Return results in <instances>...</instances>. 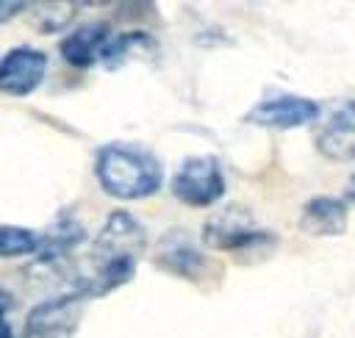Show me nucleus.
I'll return each mask as SVG.
<instances>
[{
  "label": "nucleus",
  "mask_w": 355,
  "mask_h": 338,
  "mask_svg": "<svg viewBox=\"0 0 355 338\" xmlns=\"http://www.w3.org/2000/svg\"><path fill=\"white\" fill-rule=\"evenodd\" d=\"M103 191L114 199H141L161 188L164 172L153 152L130 144H105L94 161Z\"/></svg>",
  "instance_id": "f257e3e1"
},
{
  "label": "nucleus",
  "mask_w": 355,
  "mask_h": 338,
  "mask_svg": "<svg viewBox=\"0 0 355 338\" xmlns=\"http://www.w3.org/2000/svg\"><path fill=\"white\" fill-rule=\"evenodd\" d=\"M172 194L191 208H208L219 202L225 194V175L219 161L211 155L186 158L172 177Z\"/></svg>",
  "instance_id": "f03ea898"
},
{
  "label": "nucleus",
  "mask_w": 355,
  "mask_h": 338,
  "mask_svg": "<svg viewBox=\"0 0 355 338\" xmlns=\"http://www.w3.org/2000/svg\"><path fill=\"white\" fill-rule=\"evenodd\" d=\"M83 299L80 291H72L39 302L25 319V338H75Z\"/></svg>",
  "instance_id": "7ed1b4c3"
},
{
  "label": "nucleus",
  "mask_w": 355,
  "mask_h": 338,
  "mask_svg": "<svg viewBox=\"0 0 355 338\" xmlns=\"http://www.w3.org/2000/svg\"><path fill=\"white\" fill-rule=\"evenodd\" d=\"M202 238L208 247L216 249H227V252H239V249H252L258 244H272L275 235L255 227V222L250 219V213H244L241 208H227L222 211L214 222L205 224Z\"/></svg>",
  "instance_id": "20e7f679"
},
{
  "label": "nucleus",
  "mask_w": 355,
  "mask_h": 338,
  "mask_svg": "<svg viewBox=\"0 0 355 338\" xmlns=\"http://www.w3.org/2000/svg\"><path fill=\"white\" fill-rule=\"evenodd\" d=\"M47 72V55L36 47H14L0 58V91L11 97H25L39 89Z\"/></svg>",
  "instance_id": "39448f33"
},
{
  "label": "nucleus",
  "mask_w": 355,
  "mask_h": 338,
  "mask_svg": "<svg viewBox=\"0 0 355 338\" xmlns=\"http://www.w3.org/2000/svg\"><path fill=\"white\" fill-rule=\"evenodd\" d=\"M155 263L164 272L183 277V280H191V283H200L208 274V258L200 252V247L183 230H172L158 241Z\"/></svg>",
  "instance_id": "423d86ee"
},
{
  "label": "nucleus",
  "mask_w": 355,
  "mask_h": 338,
  "mask_svg": "<svg viewBox=\"0 0 355 338\" xmlns=\"http://www.w3.org/2000/svg\"><path fill=\"white\" fill-rule=\"evenodd\" d=\"M141 249H144V230L139 227V222L125 211H114L94 241V258H100L97 269L119 258H136Z\"/></svg>",
  "instance_id": "0eeeda50"
},
{
  "label": "nucleus",
  "mask_w": 355,
  "mask_h": 338,
  "mask_svg": "<svg viewBox=\"0 0 355 338\" xmlns=\"http://www.w3.org/2000/svg\"><path fill=\"white\" fill-rule=\"evenodd\" d=\"M319 116V105L308 97H297V94H283L275 100H263L255 108L247 111V122L258 125V127H275V130H291V127H302L308 122H313Z\"/></svg>",
  "instance_id": "6e6552de"
},
{
  "label": "nucleus",
  "mask_w": 355,
  "mask_h": 338,
  "mask_svg": "<svg viewBox=\"0 0 355 338\" xmlns=\"http://www.w3.org/2000/svg\"><path fill=\"white\" fill-rule=\"evenodd\" d=\"M316 147L330 161H355V100L327 116L316 133Z\"/></svg>",
  "instance_id": "1a4fd4ad"
},
{
  "label": "nucleus",
  "mask_w": 355,
  "mask_h": 338,
  "mask_svg": "<svg viewBox=\"0 0 355 338\" xmlns=\"http://www.w3.org/2000/svg\"><path fill=\"white\" fill-rule=\"evenodd\" d=\"M108 39L111 36H108V25L105 22H89V25H80L72 33H67L61 39L58 50H61V55H64L67 64L86 69L94 61H100V53H103V47H105Z\"/></svg>",
  "instance_id": "9d476101"
},
{
  "label": "nucleus",
  "mask_w": 355,
  "mask_h": 338,
  "mask_svg": "<svg viewBox=\"0 0 355 338\" xmlns=\"http://www.w3.org/2000/svg\"><path fill=\"white\" fill-rule=\"evenodd\" d=\"M300 227L308 235H338L347 227V202L341 197H313L300 213Z\"/></svg>",
  "instance_id": "9b49d317"
},
{
  "label": "nucleus",
  "mask_w": 355,
  "mask_h": 338,
  "mask_svg": "<svg viewBox=\"0 0 355 338\" xmlns=\"http://www.w3.org/2000/svg\"><path fill=\"white\" fill-rule=\"evenodd\" d=\"M80 241H83V230H80L75 222L64 219V222L55 224L50 233L39 235V258H42V260H53V258L69 252L72 247H78Z\"/></svg>",
  "instance_id": "f8f14e48"
},
{
  "label": "nucleus",
  "mask_w": 355,
  "mask_h": 338,
  "mask_svg": "<svg viewBox=\"0 0 355 338\" xmlns=\"http://www.w3.org/2000/svg\"><path fill=\"white\" fill-rule=\"evenodd\" d=\"M39 252V235L17 227V224H0V258H22Z\"/></svg>",
  "instance_id": "ddd939ff"
},
{
  "label": "nucleus",
  "mask_w": 355,
  "mask_h": 338,
  "mask_svg": "<svg viewBox=\"0 0 355 338\" xmlns=\"http://www.w3.org/2000/svg\"><path fill=\"white\" fill-rule=\"evenodd\" d=\"M8 308H11V296H8L6 291H0V338H14L11 324H8V319H6Z\"/></svg>",
  "instance_id": "4468645a"
},
{
  "label": "nucleus",
  "mask_w": 355,
  "mask_h": 338,
  "mask_svg": "<svg viewBox=\"0 0 355 338\" xmlns=\"http://www.w3.org/2000/svg\"><path fill=\"white\" fill-rule=\"evenodd\" d=\"M22 8H28V3H19V0H0V22H8L11 17H17Z\"/></svg>",
  "instance_id": "2eb2a0df"
},
{
  "label": "nucleus",
  "mask_w": 355,
  "mask_h": 338,
  "mask_svg": "<svg viewBox=\"0 0 355 338\" xmlns=\"http://www.w3.org/2000/svg\"><path fill=\"white\" fill-rule=\"evenodd\" d=\"M347 199H349V202H355V175H352V180H349V188H347Z\"/></svg>",
  "instance_id": "dca6fc26"
}]
</instances>
